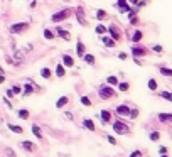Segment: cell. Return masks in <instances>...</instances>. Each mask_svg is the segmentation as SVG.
<instances>
[{
	"instance_id": "obj_1",
	"label": "cell",
	"mask_w": 172,
	"mask_h": 157,
	"mask_svg": "<svg viewBox=\"0 0 172 157\" xmlns=\"http://www.w3.org/2000/svg\"><path fill=\"white\" fill-rule=\"evenodd\" d=\"M98 96L101 100H110V98L117 96V91H115L113 86H110V85H101V86L98 88Z\"/></svg>"
},
{
	"instance_id": "obj_2",
	"label": "cell",
	"mask_w": 172,
	"mask_h": 157,
	"mask_svg": "<svg viewBox=\"0 0 172 157\" xmlns=\"http://www.w3.org/2000/svg\"><path fill=\"white\" fill-rule=\"evenodd\" d=\"M113 132L117 135H127V134H130V127H128L125 122H121V120H115L113 122Z\"/></svg>"
},
{
	"instance_id": "obj_3",
	"label": "cell",
	"mask_w": 172,
	"mask_h": 157,
	"mask_svg": "<svg viewBox=\"0 0 172 157\" xmlns=\"http://www.w3.org/2000/svg\"><path fill=\"white\" fill-rule=\"evenodd\" d=\"M71 14H73V10H71V9H63V10H59V12L52 14L51 20H52V22H63V20L69 19Z\"/></svg>"
},
{
	"instance_id": "obj_4",
	"label": "cell",
	"mask_w": 172,
	"mask_h": 157,
	"mask_svg": "<svg viewBox=\"0 0 172 157\" xmlns=\"http://www.w3.org/2000/svg\"><path fill=\"white\" fill-rule=\"evenodd\" d=\"M147 54H149V49L140 46L138 42L132 46V56H133V58H145Z\"/></svg>"
},
{
	"instance_id": "obj_5",
	"label": "cell",
	"mask_w": 172,
	"mask_h": 157,
	"mask_svg": "<svg viewBox=\"0 0 172 157\" xmlns=\"http://www.w3.org/2000/svg\"><path fill=\"white\" fill-rule=\"evenodd\" d=\"M26 29H29L27 22H17V24L10 26V32H12V34H22V32H26Z\"/></svg>"
},
{
	"instance_id": "obj_6",
	"label": "cell",
	"mask_w": 172,
	"mask_h": 157,
	"mask_svg": "<svg viewBox=\"0 0 172 157\" xmlns=\"http://www.w3.org/2000/svg\"><path fill=\"white\" fill-rule=\"evenodd\" d=\"M108 34H112V37H113L117 42L121 39V31L117 27V24H112V26L108 27Z\"/></svg>"
},
{
	"instance_id": "obj_7",
	"label": "cell",
	"mask_w": 172,
	"mask_h": 157,
	"mask_svg": "<svg viewBox=\"0 0 172 157\" xmlns=\"http://www.w3.org/2000/svg\"><path fill=\"white\" fill-rule=\"evenodd\" d=\"M130 110L132 108L128 105H118L115 112H117V115H120V117H128L130 115Z\"/></svg>"
},
{
	"instance_id": "obj_8",
	"label": "cell",
	"mask_w": 172,
	"mask_h": 157,
	"mask_svg": "<svg viewBox=\"0 0 172 157\" xmlns=\"http://www.w3.org/2000/svg\"><path fill=\"white\" fill-rule=\"evenodd\" d=\"M56 34L59 35L61 39H64V41H71V32L66 31L64 27H56Z\"/></svg>"
},
{
	"instance_id": "obj_9",
	"label": "cell",
	"mask_w": 172,
	"mask_h": 157,
	"mask_svg": "<svg viewBox=\"0 0 172 157\" xmlns=\"http://www.w3.org/2000/svg\"><path fill=\"white\" fill-rule=\"evenodd\" d=\"M100 118H101V123H103V125L110 123V122H112V112H110V110H101V113H100Z\"/></svg>"
},
{
	"instance_id": "obj_10",
	"label": "cell",
	"mask_w": 172,
	"mask_h": 157,
	"mask_svg": "<svg viewBox=\"0 0 172 157\" xmlns=\"http://www.w3.org/2000/svg\"><path fill=\"white\" fill-rule=\"evenodd\" d=\"M20 147H22L24 151H27V152H35V151H37L35 144H32L31 140H22V142H20Z\"/></svg>"
},
{
	"instance_id": "obj_11",
	"label": "cell",
	"mask_w": 172,
	"mask_h": 157,
	"mask_svg": "<svg viewBox=\"0 0 172 157\" xmlns=\"http://www.w3.org/2000/svg\"><path fill=\"white\" fill-rule=\"evenodd\" d=\"M101 42L106 48H115V46H117V41H115L113 37H110V35H101Z\"/></svg>"
},
{
	"instance_id": "obj_12",
	"label": "cell",
	"mask_w": 172,
	"mask_h": 157,
	"mask_svg": "<svg viewBox=\"0 0 172 157\" xmlns=\"http://www.w3.org/2000/svg\"><path fill=\"white\" fill-rule=\"evenodd\" d=\"M157 118H159V122H162V123H170L172 125V113H159Z\"/></svg>"
},
{
	"instance_id": "obj_13",
	"label": "cell",
	"mask_w": 172,
	"mask_h": 157,
	"mask_svg": "<svg viewBox=\"0 0 172 157\" xmlns=\"http://www.w3.org/2000/svg\"><path fill=\"white\" fill-rule=\"evenodd\" d=\"M76 54L80 56V58H83V56L86 54V48H84L83 41H81V37L78 39V44H76Z\"/></svg>"
},
{
	"instance_id": "obj_14",
	"label": "cell",
	"mask_w": 172,
	"mask_h": 157,
	"mask_svg": "<svg viewBox=\"0 0 172 157\" xmlns=\"http://www.w3.org/2000/svg\"><path fill=\"white\" fill-rule=\"evenodd\" d=\"M61 59H63V64L66 68H73L74 66V59H73V56H69V54H63L61 56Z\"/></svg>"
},
{
	"instance_id": "obj_15",
	"label": "cell",
	"mask_w": 172,
	"mask_h": 157,
	"mask_svg": "<svg viewBox=\"0 0 172 157\" xmlns=\"http://www.w3.org/2000/svg\"><path fill=\"white\" fill-rule=\"evenodd\" d=\"M83 127L86 128V130H89V132H95L96 130V125H95V122H93L91 118H84L83 120Z\"/></svg>"
},
{
	"instance_id": "obj_16",
	"label": "cell",
	"mask_w": 172,
	"mask_h": 157,
	"mask_svg": "<svg viewBox=\"0 0 172 157\" xmlns=\"http://www.w3.org/2000/svg\"><path fill=\"white\" fill-rule=\"evenodd\" d=\"M56 76L57 78H64V76H66V66H64L63 63H59L56 66Z\"/></svg>"
},
{
	"instance_id": "obj_17",
	"label": "cell",
	"mask_w": 172,
	"mask_h": 157,
	"mask_svg": "<svg viewBox=\"0 0 172 157\" xmlns=\"http://www.w3.org/2000/svg\"><path fill=\"white\" fill-rule=\"evenodd\" d=\"M32 93H34V86H32V81H29V83L24 85V91H22V95H24V96H31Z\"/></svg>"
},
{
	"instance_id": "obj_18",
	"label": "cell",
	"mask_w": 172,
	"mask_h": 157,
	"mask_svg": "<svg viewBox=\"0 0 172 157\" xmlns=\"http://www.w3.org/2000/svg\"><path fill=\"white\" fill-rule=\"evenodd\" d=\"M68 101H69V98H68V96H61V98L56 101V108H57V110L64 108V106L68 105Z\"/></svg>"
},
{
	"instance_id": "obj_19",
	"label": "cell",
	"mask_w": 172,
	"mask_h": 157,
	"mask_svg": "<svg viewBox=\"0 0 172 157\" xmlns=\"http://www.w3.org/2000/svg\"><path fill=\"white\" fill-rule=\"evenodd\" d=\"M17 117H19L20 120H27L29 117H31V112H29L27 108H20L19 112H17Z\"/></svg>"
},
{
	"instance_id": "obj_20",
	"label": "cell",
	"mask_w": 172,
	"mask_h": 157,
	"mask_svg": "<svg viewBox=\"0 0 172 157\" xmlns=\"http://www.w3.org/2000/svg\"><path fill=\"white\" fill-rule=\"evenodd\" d=\"M142 37H143V32L140 29H137V31L133 32V35H132V42H135V44H137V42L142 41Z\"/></svg>"
},
{
	"instance_id": "obj_21",
	"label": "cell",
	"mask_w": 172,
	"mask_h": 157,
	"mask_svg": "<svg viewBox=\"0 0 172 157\" xmlns=\"http://www.w3.org/2000/svg\"><path fill=\"white\" fill-rule=\"evenodd\" d=\"M159 73L162 74V76H167V78H172V69L167 66H160L159 68Z\"/></svg>"
},
{
	"instance_id": "obj_22",
	"label": "cell",
	"mask_w": 172,
	"mask_h": 157,
	"mask_svg": "<svg viewBox=\"0 0 172 157\" xmlns=\"http://www.w3.org/2000/svg\"><path fill=\"white\" fill-rule=\"evenodd\" d=\"M9 130L10 132H14V134H24V128L20 127V125H14V123H9Z\"/></svg>"
},
{
	"instance_id": "obj_23",
	"label": "cell",
	"mask_w": 172,
	"mask_h": 157,
	"mask_svg": "<svg viewBox=\"0 0 172 157\" xmlns=\"http://www.w3.org/2000/svg\"><path fill=\"white\" fill-rule=\"evenodd\" d=\"M95 17H96V19H98V20H105L106 17H108V14H106L103 9H98V10H96V12H95Z\"/></svg>"
},
{
	"instance_id": "obj_24",
	"label": "cell",
	"mask_w": 172,
	"mask_h": 157,
	"mask_svg": "<svg viewBox=\"0 0 172 157\" xmlns=\"http://www.w3.org/2000/svg\"><path fill=\"white\" fill-rule=\"evenodd\" d=\"M95 32H96V34H100V35H105L106 32H108V27H105L103 24H98V26L95 27Z\"/></svg>"
},
{
	"instance_id": "obj_25",
	"label": "cell",
	"mask_w": 172,
	"mask_h": 157,
	"mask_svg": "<svg viewBox=\"0 0 172 157\" xmlns=\"http://www.w3.org/2000/svg\"><path fill=\"white\" fill-rule=\"evenodd\" d=\"M118 90H120L121 93L128 91V90H130V83H128V81H121V83H118Z\"/></svg>"
},
{
	"instance_id": "obj_26",
	"label": "cell",
	"mask_w": 172,
	"mask_h": 157,
	"mask_svg": "<svg viewBox=\"0 0 172 157\" xmlns=\"http://www.w3.org/2000/svg\"><path fill=\"white\" fill-rule=\"evenodd\" d=\"M41 76L44 78V80H51V76H52L51 69H49V68H42V69H41Z\"/></svg>"
},
{
	"instance_id": "obj_27",
	"label": "cell",
	"mask_w": 172,
	"mask_h": 157,
	"mask_svg": "<svg viewBox=\"0 0 172 157\" xmlns=\"http://www.w3.org/2000/svg\"><path fill=\"white\" fill-rule=\"evenodd\" d=\"M76 17H78V22L86 24V19H84V12H83V9H76Z\"/></svg>"
},
{
	"instance_id": "obj_28",
	"label": "cell",
	"mask_w": 172,
	"mask_h": 157,
	"mask_svg": "<svg viewBox=\"0 0 172 157\" xmlns=\"http://www.w3.org/2000/svg\"><path fill=\"white\" fill-rule=\"evenodd\" d=\"M83 59H84L86 64H89V66H93V64L96 63V59H95V56H93V54H84Z\"/></svg>"
},
{
	"instance_id": "obj_29",
	"label": "cell",
	"mask_w": 172,
	"mask_h": 157,
	"mask_svg": "<svg viewBox=\"0 0 172 157\" xmlns=\"http://www.w3.org/2000/svg\"><path fill=\"white\" fill-rule=\"evenodd\" d=\"M118 83H120V81H118L117 76H108L106 78V85H110V86H118Z\"/></svg>"
},
{
	"instance_id": "obj_30",
	"label": "cell",
	"mask_w": 172,
	"mask_h": 157,
	"mask_svg": "<svg viewBox=\"0 0 172 157\" xmlns=\"http://www.w3.org/2000/svg\"><path fill=\"white\" fill-rule=\"evenodd\" d=\"M159 96H160V98H164V100H167V101H170V103H172V91H160Z\"/></svg>"
},
{
	"instance_id": "obj_31",
	"label": "cell",
	"mask_w": 172,
	"mask_h": 157,
	"mask_svg": "<svg viewBox=\"0 0 172 157\" xmlns=\"http://www.w3.org/2000/svg\"><path fill=\"white\" fill-rule=\"evenodd\" d=\"M44 37L47 39V41H54L56 34H54V32H52L51 29H44Z\"/></svg>"
},
{
	"instance_id": "obj_32",
	"label": "cell",
	"mask_w": 172,
	"mask_h": 157,
	"mask_svg": "<svg viewBox=\"0 0 172 157\" xmlns=\"http://www.w3.org/2000/svg\"><path fill=\"white\" fill-rule=\"evenodd\" d=\"M147 86H149V90H150V91H155L159 85H157V81L154 80V78H150V80H149V83H147Z\"/></svg>"
},
{
	"instance_id": "obj_33",
	"label": "cell",
	"mask_w": 172,
	"mask_h": 157,
	"mask_svg": "<svg viewBox=\"0 0 172 157\" xmlns=\"http://www.w3.org/2000/svg\"><path fill=\"white\" fill-rule=\"evenodd\" d=\"M32 134H34L37 138H42V130L39 128V125H32Z\"/></svg>"
},
{
	"instance_id": "obj_34",
	"label": "cell",
	"mask_w": 172,
	"mask_h": 157,
	"mask_svg": "<svg viewBox=\"0 0 172 157\" xmlns=\"http://www.w3.org/2000/svg\"><path fill=\"white\" fill-rule=\"evenodd\" d=\"M149 137H150V140H152V142H159L160 140V132H150Z\"/></svg>"
},
{
	"instance_id": "obj_35",
	"label": "cell",
	"mask_w": 172,
	"mask_h": 157,
	"mask_svg": "<svg viewBox=\"0 0 172 157\" xmlns=\"http://www.w3.org/2000/svg\"><path fill=\"white\" fill-rule=\"evenodd\" d=\"M80 101H81V105H84V106H91L93 103H91V100L88 98V96H81L80 98Z\"/></svg>"
},
{
	"instance_id": "obj_36",
	"label": "cell",
	"mask_w": 172,
	"mask_h": 157,
	"mask_svg": "<svg viewBox=\"0 0 172 157\" xmlns=\"http://www.w3.org/2000/svg\"><path fill=\"white\" fill-rule=\"evenodd\" d=\"M138 113H140V112H138V108H132V110H130V115H128V117H130L132 120H135V118L138 117Z\"/></svg>"
},
{
	"instance_id": "obj_37",
	"label": "cell",
	"mask_w": 172,
	"mask_h": 157,
	"mask_svg": "<svg viewBox=\"0 0 172 157\" xmlns=\"http://www.w3.org/2000/svg\"><path fill=\"white\" fill-rule=\"evenodd\" d=\"M118 10H120L121 14H127V12H130V5H128V3H125V5H120V7H118Z\"/></svg>"
},
{
	"instance_id": "obj_38",
	"label": "cell",
	"mask_w": 172,
	"mask_h": 157,
	"mask_svg": "<svg viewBox=\"0 0 172 157\" xmlns=\"http://www.w3.org/2000/svg\"><path fill=\"white\" fill-rule=\"evenodd\" d=\"M152 51H154V52H159V54H160V52H164V48H162L160 44H155V46L152 48Z\"/></svg>"
},
{
	"instance_id": "obj_39",
	"label": "cell",
	"mask_w": 172,
	"mask_h": 157,
	"mask_svg": "<svg viewBox=\"0 0 172 157\" xmlns=\"http://www.w3.org/2000/svg\"><path fill=\"white\" fill-rule=\"evenodd\" d=\"M106 140H108L112 145H117V138H115V137H112V135H106Z\"/></svg>"
},
{
	"instance_id": "obj_40",
	"label": "cell",
	"mask_w": 172,
	"mask_h": 157,
	"mask_svg": "<svg viewBox=\"0 0 172 157\" xmlns=\"http://www.w3.org/2000/svg\"><path fill=\"white\" fill-rule=\"evenodd\" d=\"M12 91H14V93H15V95H19V93H20V91H22V88H20V86H19V85H15V86H14V88H12Z\"/></svg>"
},
{
	"instance_id": "obj_41",
	"label": "cell",
	"mask_w": 172,
	"mask_h": 157,
	"mask_svg": "<svg viewBox=\"0 0 172 157\" xmlns=\"http://www.w3.org/2000/svg\"><path fill=\"white\" fill-rule=\"evenodd\" d=\"M167 152H169V151H167V147H164V145H160V147H159V154L160 155H162V154H167Z\"/></svg>"
},
{
	"instance_id": "obj_42",
	"label": "cell",
	"mask_w": 172,
	"mask_h": 157,
	"mask_svg": "<svg viewBox=\"0 0 172 157\" xmlns=\"http://www.w3.org/2000/svg\"><path fill=\"white\" fill-rule=\"evenodd\" d=\"M128 56H127V52H118V59H121V61H125Z\"/></svg>"
},
{
	"instance_id": "obj_43",
	"label": "cell",
	"mask_w": 172,
	"mask_h": 157,
	"mask_svg": "<svg viewBox=\"0 0 172 157\" xmlns=\"http://www.w3.org/2000/svg\"><path fill=\"white\" fill-rule=\"evenodd\" d=\"M130 157H142V152H140V151H133V152L130 154Z\"/></svg>"
},
{
	"instance_id": "obj_44",
	"label": "cell",
	"mask_w": 172,
	"mask_h": 157,
	"mask_svg": "<svg viewBox=\"0 0 172 157\" xmlns=\"http://www.w3.org/2000/svg\"><path fill=\"white\" fill-rule=\"evenodd\" d=\"M14 96H15V93L12 91V88H10V90H7V98H14Z\"/></svg>"
},
{
	"instance_id": "obj_45",
	"label": "cell",
	"mask_w": 172,
	"mask_h": 157,
	"mask_svg": "<svg viewBox=\"0 0 172 157\" xmlns=\"http://www.w3.org/2000/svg\"><path fill=\"white\" fill-rule=\"evenodd\" d=\"M5 152L9 154V157H15V152H12V149H5Z\"/></svg>"
},
{
	"instance_id": "obj_46",
	"label": "cell",
	"mask_w": 172,
	"mask_h": 157,
	"mask_svg": "<svg viewBox=\"0 0 172 157\" xmlns=\"http://www.w3.org/2000/svg\"><path fill=\"white\" fill-rule=\"evenodd\" d=\"M125 3H128V0H118V2H117V7H120V5H125Z\"/></svg>"
},
{
	"instance_id": "obj_47",
	"label": "cell",
	"mask_w": 172,
	"mask_h": 157,
	"mask_svg": "<svg viewBox=\"0 0 172 157\" xmlns=\"http://www.w3.org/2000/svg\"><path fill=\"white\" fill-rule=\"evenodd\" d=\"M3 101H5V105H7V106H9V108H10V110H12V103H10V101H9V98H3Z\"/></svg>"
},
{
	"instance_id": "obj_48",
	"label": "cell",
	"mask_w": 172,
	"mask_h": 157,
	"mask_svg": "<svg viewBox=\"0 0 172 157\" xmlns=\"http://www.w3.org/2000/svg\"><path fill=\"white\" fill-rule=\"evenodd\" d=\"M138 2H140V0H128V3H130V5H138Z\"/></svg>"
},
{
	"instance_id": "obj_49",
	"label": "cell",
	"mask_w": 172,
	"mask_h": 157,
	"mask_svg": "<svg viewBox=\"0 0 172 157\" xmlns=\"http://www.w3.org/2000/svg\"><path fill=\"white\" fill-rule=\"evenodd\" d=\"M64 117H66V118H69V120H73V113H69V112L64 113Z\"/></svg>"
},
{
	"instance_id": "obj_50",
	"label": "cell",
	"mask_w": 172,
	"mask_h": 157,
	"mask_svg": "<svg viewBox=\"0 0 172 157\" xmlns=\"http://www.w3.org/2000/svg\"><path fill=\"white\" fill-rule=\"evenodd\" d=\"M35 5H37V0H32V2H31V9H35Z\"/></svg>"
},
{
	"instance_id": "obj_51",
	"label": "cell",
	"mask_w": 172,
	"mask_h": 157,
	"mask_svg": "<svg viewBox=\"0 0 172 157\" xmlns=\"http://www.w3.org/2000/svg\"><path fill=\"white\" fill-rule=\"evenodd\" d=\"M3 81H5V76H3V74H0V83H3Z\"/></svg>"
},
{
	"instance_id": "obj_52",
	"label": "cell",
	"mask_w": 172,
	"mask_h": 157,
	"mask_svg": "<svg viewBox=\"0 0 172 157\" xmlns=\"http://www.w3.org/2000/svg\"><path fill=\"white\" fill-rule=\"evenodd\" d=\"M3 73H5V71H3V69H2V66H0V74H3Z\"/></svg>"
},
{
	"instance_id": "obj_53",
	"label": "cell",
	"mask_w": 172,
	"mask_h": 157,
	"mask_svg": "<svg viewBox=\"0 0 172 157\" xmlns=\"http://www.w3.org/2000/svg\"><path fill=\"white\" fill-rule=\"evenodd\" d=\"M160 157H169V155H167V154H162V155H160Z\"/></svg>"
}]
</instances>
